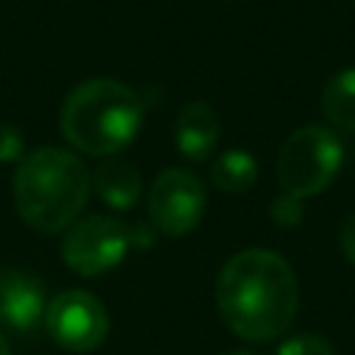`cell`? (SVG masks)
I'll use <instances>...</instances> for the list:
<instances>
[{"label":"cell","mask_w":355,"mask_h":355,"mask_svg":"<svg viewBox=\"0 0 355 355\" xmlns=\"http://www.w3.org/2000/svg\"><path fill=\"white\" fill-rule=\"evenodd\" d=\"M216 308L227 330L241 341L280 338L300 311V283L291 263L263 247L230 255L216 275Z\"/></svg>","instance_id":"obj_1"},{"label":"cell","mask_w":355,"mask_h":355,"mask_svg":"<svg viewBox=\"0 0 355 355\" xmlns=\"http://www.w3.org/2000/svg\"><path fill=\"white\" fill-rule=\"evenodd\" d=\"M92 194L86 164L64 147H39L17 164L14 205L36 233H61L78 222Z\"/></svg>","instance_id":"obj_2"},{"label":"cell","mask_w":355,"mask_h":355,"mask_svg":"<svg viewBox=\"0 0 355 355\" xmlns=\"http://www.w3.org/2000/svg\"><path fill=\"white\" fill-rule=\"evenodd\" d=\"M141 97L116 78L78 83L61 103L58 125L64 139L86 155L108 158L130 147L141 130Z\"/></svg>","instance_id":"obj_3"},{"label":"cell","mask_w":355,"mask_h":355,"mask_svg":"<svg viewBox=\"0 0 355 355\" xmlns=\"http://www.w3.org/2000/svg\"><path fill=\"white\" fill-rule=\"evenodd\" d=\"M341 161V139L324 125H305L277 150V183L291 197H316L336 180Z\"/></svg>","instance_id":"obj_4"},{"label":"cell","mask_w":355,"mask_h":355,"mask_svg":"<svg viewBox=\"0 0 355 355\" xmlns=\"http://www.w3.org/2000/svg\"><path fill=\"white\" fill-rule=\"evenodd\" d=\"M130 227L108 214H92L67 227L61 241L64 263L80 277H100L116 269L130 250Z\"/></svg>","instance_id":"obj_5"},{"label":"cell","mask_w":355,"mask_h":355,"mask_svg":"<svg viewBox=\"0 0 355 355\" xmlns=\"http://www.w3.org/2000/svg\"><path fill=\"white\" fill-rule=\"evenodd\" d=\"M147 211L158 233L189 236L202 222L205 186L194 172L169 166L155 175L150 194H147Z\"/></svg>","instance_id":"obj_6"},{"label":"cell","mask_w":355,"mask_h":355,"mask_svg":"<svg viewBox=\"0 0 355 355\" xmlns=\"http://www.w3.org/2000/svg\"><path fill=\"white\" fill-rule=\"evenodd\" d=\"M44 327L58 347L69 352H92L105 341L111 319L105 305L92 291L69 288L47 302Z\"/></svg>","instance_id":"obj_7"},{"label":"cell","mask_w":355,"mask_h":355,"mask_svg":"<svg viewBox=\"0 0 355 355\" xmlns=\"http://www.w3.org/2000/svg\"><path fill=\"white\" fill-rule=\"evenodd\" d=\"M47 302V288L36 275L14 266L0 269V319L11 330H36L44 322Z\"/></svg>","instance_id":"obj_8"},{"label":"cell","mask_w":355,"mask_h":355,"mask_svg":"<svg viewBox=\"0 0 355 355\" xmlns=\"http://www.w3.org/2000/svg\"><path fill=\"white\" fill-rule=\"evenodd\" d=\"M222 136V125L216 111L202 103V100H191L186 103L178 116H175V147L180 150L183 158L189 161H205Z\"/></svg>","instance_id":"obj_9"},{"label":"cell","mask_w":355,"mask_h":355,"mask_svg":"<svg viewBox=\"0 0 355 355\" xmlns=\"http://www.w3.org/2000/svg\"><path fill=\"white\" fill-rule=\"evenodd\" d=\"M92 189L114 211H128L141 197V175L128 161H105L92 175Z\"/></svg>","instance_id":"obj_10"},{"label":"cell","mask_w":355,"mask_h":355,"mask_svg":"<svg viewBox=\"0 0 355 355\" xmlns=\"http://www.w3.org/2000/svg\"><path fill=\"white\" fill-rule=\"evenodd\" d=\"M322 114L344 133H355V67L336 72L322 89Z\"/></svg>","instance_id":"obj_11"},{"label":"cell","mask_w":355,"mask_h":355,"mask_svg":"<svg viewBox=\"0 0 355 355\" xmlns=\"http://www.w3.org/2000/svg\"><path fill=\"white\" fill-rule=\"evenodd\" d=\"M211 180L219 191L244 194L258 180V161L247 150H227L211 166Z\"/></svg>","instance_id":"obj_12"},{"label":"cell","mask_w":355,"mask_h":355,"mask_svg":"<svg viewBox=\"0 0 355 355\" xmlns=\"http://www.w3.org/2000/svg\"><path fill=\"white\" fill-rule=\"evenodd\" d=\"M275 355H336L333 344L319 333H300L286 341H280Z\"/></svg>","instance_id":"obj_13"},{"label":"cell","mask_w":355,"mask_h":355,"mask_svg":"<svg viewBox=\"0 0 355 355\" xmlns=\"http://www.w3.org/2000/svg\"><path fill=\"white\" fill-rule=\"evenodd\" d=\"M269 216L275 225L280 227H294L302 222V200L300 197H291L286 191H280L275 200H272V208H269Z\"/></svg>","instance_id":"obj_14"},{"label":"cell","mask_w":355,"mask_h":355,"mask_svg":"<svg viewBox=\"0 0 355 355\" xmlns=\"http://www.w3.org/2000/svg\"><path fill=\"white\" fill-rule=\"evenodd\" d=\"M25 153V133L14 122H0V164H19Z\"/></svg>","instance_id":"obj_15"},{"label":"cell","mask_w":355,"mask_h":355,"mask_svg":"<svg viewBox=\"0 0 355 355\" xmlns=\"http://www.w3.org/2000/svg\"><path fill=\"white\" fill-rule=\"evenodd\" d=\"M338 247H341V252H344V258L349 261V263H355V211L344 219V225H341V233H338Z\"/></svg>","instance_id":"obj_16"},{"label":"cell","mask_w":355,"mask_h":355,"mask_svg":"<svg viewBox=\"0 0 355 355\" xmlns=\"http://www.w3.org/2000/svg\"><path fill=\"white\" fill-rule=\"evenodd\" d=\"M0 355H11V349H8L6 338H3V333H0Z\"/></svg>","instance_id":"obj_17"},{"label":"cell","mask_w":355,"mask_h":355,"mask_svg":"<svg viewBox=\"0 0 355 355\" xmlns=\"http://www.w3.org/2000/svg\"><path fill=\"white\" fill-rule=\"evenodd\" d=\"M225 355H252L250 349H230V352H225Z\"/></svg>","instance_id":"obj_18"}]
</instances>
